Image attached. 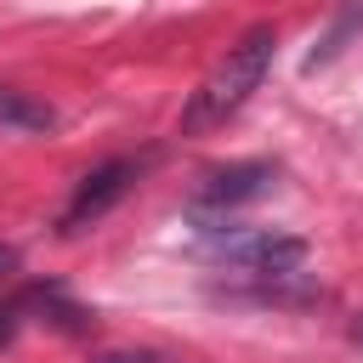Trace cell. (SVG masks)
Segmentation results:
<instances>
[{"mask_svg": "<svg viewBox=\"0 0 363 363\" xmlns=\"http://www.w3.org/2000/svg\"><path fill=\"white\" fill-rule=\"evenodd\" d=\"M272 51H278V34L261 23V28H250L238 45H227V57L199 79V91L187 96V108H182V130L187 136H204V130H216V125H227L244 102H250V91H261V79H267V68H272Z\"/></svg>", "mask_w": 363, "mask_h": 363, "instance_id": "6da1fadb", "label": "cell"}, {"mask_svg": "<svg viewBox=\"0 0 363 363\" xmlns=\"http://www.w3.org/2000/svg\"><path fill=\"white\" fill-rule=\"evenodd\" d=\"M216 267H233V272H250V278H289L301 261H306V238L295 233H278V227H204V244H199Z\"/></svg>", "mask_w": 363, "mask_h": 363, "instance_id": "7a4b0ae2", "label": "cell"}, {"mask_svg": "<svg viewBox=\"0 0 363 363\" xmlns=\"http://www.w3.org/2000/svg\"><path fill=\"white\" fill-rule=\"evenodd\" d=\"M130 176H136L130 159H108V164H96L91 176H79V187H74V199H68V210H62V233H85L91 221H102V216L125 199Z\"/></svg>", "mask_w": 363, "mask_h": 363, "instance_id": "3957f363", "label": "cell"}, {"mask_svg": "<svg viewBox=\"0 0 363 363\" xmlns=\"http://www.w3.org/2000/svg\"><path fill=\"white\" fill-rule=\"evenodd\" d=\"M272 182H278L272 164H255V159L250 164H221L199 182V204H244V199H261Z\"/></svg>", "mask_w": 363, "mask_h": 363, "instance_id": "277c9868", "label": "cell"}, {"mask_svg": "<svg viewBox=\"0 0 363 363\" xmlns=\"http://www.w3.org/2000/svg\"><path fill=\"white\" fill-rule=\"evenodd\" d=\"M0 125L6 130H51L57 108L40 102V96H28V91H17V85H0Z\"/></svg>", "mask_w": 363, "mask_h": 363, "instance_id": "5b68a950", "label": "cell"}, {"mask_svg": "<svg viewBox=\"0 0 363 363\" xmlns=\"http://www.w3.org/2000/svg\"><path fill=\"white\" fill-rule=\"evenodd\" d=\"M96 363H159L153 352H108V357H96Z\"/></svg>", "mask_w": 363, "mask_h": 363, "instance_id": "8992f818", "label": "cell"}, {"mask_svg": "<svg viewBox=\"0 0 363 363\" xmlns=\"http://www.w3.org/2000/svg\"><path fill=\"white\" fill-rule=\"evenodd\" d=\"M11 335H17V312L0 306V346H11Z\"/></svg>", "mask_w": 363, "mask_h": 363, "instance_id": "52a82bcc", "label": "cell"}, {"mask_svg": "<svg viewBox=\"0 0 363 363\" xmlns=\"http://www.w3.org/2000/svg\"><path fill=\"white\" fill-rule=\"evenodd\" d=\"M11 267H17V250H11V244H0V278H6Z\"/></svg>", "mask_w": 363, "mask_h": 363, "instance_id": "ba28073f", "label": "cell"}, {"mask_svg": "<svg viewBox=\"0 0 363 363\" xmlns=\"http://www.w3.org/2000/svg\"><path fill=\"white\" fill-rule=\"evenodd\" d=\"M352 335H357V340H363V318H357V329H352Z\"/></svg>", "mask_w": 363, "mask_h": 363, "instance_id": "9c48e42d", "label": "cell"}]
</instances>
